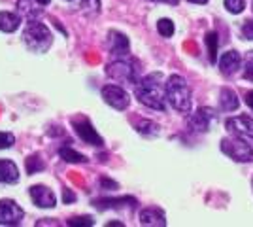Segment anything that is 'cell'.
I'll use <instances>...</instances> for the list:
<instances>
[{"label":"cell","mask_w":253,"mask_h":227,"mask_svg":"<svg viewBox=\"0 0 253 227\" xmlns=\"http://www.w3.org/2000/svg\"><path fill=\"white\" fill-rule=\"evenodd\" d=\"M204 42H206V45H208V55H210V61H211V63H215V61H217V34L208 33V34H206V38H204Z\"/></svg>","instance_id":"21"},{"label":"cell","mask_w":253,"mask_h":227,"mask_svg":"<svg viewBox=\"0 0 253 227\" xmlns=\"http://www.w3.org/2000/svg\"><path fill=\"white\" fill-rule=\"evenodd\" d=\"M140 226L148 227H165L167 226V218L165 212L159 208H144L140 212Z\"/></svg>","instance_id":"13"},{"label":"cell","mask_w":253,"mask_h":227,"mask_svg":"<svg viewBox=\"0 0 253 227\" xmlns=\"http://www.w3.org/2000/svg\"><path fill=\"white\" fill-rule=\"evenodd\" d=\"M244 78L246 80H253V51L248 57V63H246V70H244Z\"/></svg>","instance_id":"29"},{"label":"cell","mask_w":253,"mask_h":227,"mask_svg":"<svg viewBox=\"0 0 253 227\" xmlns=\"http://www.w3.org/2000/svg\"><path fill=\"white\" fill-rule=\"evenodd\" d=\"M21 27V15L11 11H0V31L2 33H15Z\"/></svg>","instance_id":"18"},{"label":"cell","mask_w":253,"mask_h":227,"mask_svg":"<svg viewBox=\"0 0 253 227\" xmlns=\"http://www.w3.org/2000/svg\"><path fill=\"white\" fill-rule=\"evenodd\" d=\"M25 165H27V173L29 174H36L45 169V163L40 159V155H31V157L25 161Z\"/></svg>","instance_id":"22"},{"label":"cell","mask_w":253,"mask_h":227,"mask_svg":"<svg viewBox=\"0 0 253 227\" xmlns=\"http://www.w3.org/2000/svg\"><path fill=\"white\" fill-rule=\"evenodd\" d=\"M70 227H78V226H85V227H91L95 226V220L91 216H78V218H72V220H68L66 222Z\"/></svg>","instance_id":"26"},{"label":"cell","mask_w":253,"mask_h":227,"mask_svg":"<svg viewBox=\"0 0 253 227\" xmlns=\"http://www.w3.org/2000/svg\"><path fill=\"white\" fill-rule=\"evenodd\" d=\"M23 42L32 53H45L53 44L51 31L40 21H31L23 31Z\"/></svg>","instance_id":"3"},{"label":"cell","mask_w":253,"mask_h":227,"mask_svg":"<svg viewBox=\"0 0 253 227\" xmlns=\"http://www.w3.org/2000/svg\"><path fill=\"white\" fill-rule=\"evenodd\" d=\"M240 63H242L240 53L231 49V51H227V53L221 55V59H219V70H221L225 76H231L240 68Z\"/></svg>","instance_id":"14"},{"label":"cell","mask_w":253,"mask_h":227,"mask_svg":"<svg viewBox=\"0 0 253 227\" xmlns=\"http://www.w3.org/2000/svg\"><path fill=\"white\" fill-rule=\"evenodd\" d=\"M106 226H108V227H112V226H116V227H123V224H121V222H108Z\"/></svg>","instance_id":"34"},{"label":"cell","mask_w":253,"mask_h":227,"mask_svg":"<svg viewBox=\"0 0 253 227\" xmlns=\"http://www.w3.org/2000/svg\"><path fill=\"white\" fill-rule=\"evenodd\" d=\"M165 2H172V4H176V2H178V0H165Z\"/></svg>","instance_id":"37"},{"label":"cell","mask_w":253,"mask_h":227,"mask_svg":"<svg viewBox=\"0 0 253 227\" xmlns=\"http://www.w3.org/2000/svg\"><path fill=\"white\" fill-rule=\"evenodd\" d=\"M225 8L231 13H240L246 8V0H225Z\"/></svg>","instance_id":"27"},{"label":"cell","mask_w":253,"mask_h":227,"mask_svg":"<svg viewBox=\"0 0 253 227\" xmlns=\"http://www.w3.org/2000/svg\"><path fill=\"white\" fill-rule=\"evenodd\" d=\"M108 49L116 57L128 55V38L117 31H110L108 33Z\"/></svg>","instance_id":"12"},{"label":"cell","mask_w":253,"mask_h":227,"mask_svg":"<svg viewBox=\"0 0 253 227\" xmlns=\"http://www.w3.org/2000/svg\"><path fill=\"white\" fill-rule=\"evenodd\" d=\"M157 31L161 36H165V38H170L172 34H174V23L170 21V19H159L157 21Z\"/></svg>","instance_id":"24"},{"label":"cell","mask_w":253,"mask_h":227,"mask_svg":"<svg viewBox=\"0 0 253 227\" xmlns=\"http://www.w3.org/2000/svg\"><path fill=\"white\" fill-rule=\"evenodd\" d=\"M59 155H61V159H64L66 163H87V157H85L84 153L76 151L74 148H70V146H63V148L59 150Z\"/></svg>","instance_id":"20"},{"label":"cell","mask_w":253,"mask_h":227,"mask_svg":"<svg viewBox=\"0 0 253 227\" xmlns=\"http://www.w3.org/2000/svg\"><path fill=\"white\" fill-rule=\"evenodd\" d=\"M246 104L253 110V91H248V93H246Z\"/></svg>","instance_id":"33"},{"label":"cell","mask_w":253,"mask_h":227,"mask_svg":"<svg viewBox=\"0 0 253 227\" xmlns=\"http://www.w3.org/2000/svg\"><path fill=\"white\" fill-rule=\"evenodd\" d=\"M187 2H191V4H206L208 0H187Z\"/></svg>","instance_id":"35"},{"label":"cell","mask_w":253,"mask_h":227,"mask_svg":"<svg viewBox=\"0 0 253 227\" xmlns=\"http://www.w3.org/2000/svg\"><path fill=\"white\" fill-rule=\"evenodd\" d=\"M63 201L66 203V205H70V203H74L76 201V195L72 189H64L63 191Z\"/></svg>","instance_id":"31"},{"label":"cell","mask_w":253,"mask_h":227,"mask_svg":"<svg viewBox=\"0 0 253 227\" xmlns=\"http://www.w3.org/2000/svg\"><path fill=\"white\" fill-rule=\"evenodd\" d=\"M15 144V136L11 133H0V150L11 148Z\"/></svg>","instance_id":"28"},{"label":"cell","mask_w":253,"mask_h":227,"mask_svg":"<svg viewBox=\"0 0 253 227\" xmlns=\"http://www.w3.org/2000/svg\"><path fill=\"white\" fill-rule=\"evenodd\" d=\"M29 193H31L32 203L36 206H40V208H53V206L57 205L55 193L49 187H45V185H32L31 189H29Z\"/></svg>","instance_id":"9"},{"label":"cell","mask_w":253,"mask_h":227,"mask_svg":"<svg viewBox=\"0 0 253 227\" xmlns=\"http://www.w3.org/2000/svg\"><path fill=\"white\" fill-rule=\"evenodd\" d=\"M238 97H236V93L232 91V89H221V93H219V106H221V110H225V112H232V110L238 108Z\"/></svg>","instance_id":"19"},{"label":"cell","mask_w":253,"mask_h":227,"mask_svg":"<svg viewBox=\"0 0 253 227\" xmlns=\"http://www.w3.org/2000/svg\"><path fill=\"white\" fill-rule=\"evenodd\" d=\"M38 6H42L38 0H17V10L29 21H36V17L42 15V8Z\"/></svg>","instance_id":"17"},{"label":"cell","mask_w":253,"mask_h":227,"mask_svg":"<svg viewBox=\"0 0 253 227\" xmlns=\"http://www.w3.org/2000/svg\"><path fill=\"white\" fill-rule=\"evenodd\" d=\"M219 148L225 155H229L232 161L238 163H253V148L244 142L242 138H223L219 142Z\"/></svg>","instance_id":"5"},{"label":"cell","mask_w":253,"mask_h":227,"mask_svg":"<svg viewBox=\"0 0 253 227\" xmlns=\"http://www.w3.org/2000/svg\"><path fill=\"white\" fill-rule=\"evenodd\" d=\"M242 36L246 40H253V21H246L242 25Z\"/></svg>","instance_id":"30"},{"label":"cell","mask_w":253,"mask_h":227,"mask_svg":"<svg viewBox=\"0 0 253 227\" xmlns=\"http://www.w3.org/2000/svg\"><path fill=\"white\" fill-rule=\"evenodd\" d=\"M38 2H40V4H42V6H47V4H49V2H51V0H38Z\"/></svg>","instance_id":"36"},{"label":"cell","mask_w":253,"mask_h":227,"mask_svg":"<svg viewBox=\"0 0 253 227\" xmlns=\"http://www.w3.org/2000/svg\"><path fill=\"white\" fill-rule=\"evenodd\" d=\"M80 10L89 13V15H95V13L100 11V0H82Z\"/></svg>","instance_id":"25"},{"label":"cell","mask_w":253,"mask_h":227,"mask_svg":"<svg viewBox=\"0 0 253 227\" xmlns=\"http://www.w3.org/2000/svg\"><path fill=\"white\" fill-rule=\"evenodd\" d=\"M19 180V169L10 159H0V184H15Z\"/></svg>","instance_id":"16"},{"label":"cell","mask_w":253,"mask_h":227,"mask_svg":"<svg viewBox=\"0 0 253 227\" xmlns=\"http://www.w3.org/2000/svg\"><path fill=\"white\" fill-rule=\"evenodd\" d=\"M100 184L104 185V187H114V189L117 187L116 182H112V180H108V178H102V180H100Z\"/></svg>","instance_id":"32"},{"label":"cell","mask_w":253,"mask_h":227,"mask_svg":"<svg viewBox=\"0 0 253 227\" xmlns=\"http://www.w3.org/2000/svg\"><path fill=\"white\" fill-rule=\"evenodd\" d=\"M225 127L231 131V133L253 138V119L248 118V116H236V118L227 119L225 121Z\"/></svg>","instance_id":"11"},{"label":"cell","mask_w":253,"mask_h":227,"mask_svg":"<svg viewBox=\"0 0 253 227\" xmlns=\"http://www.w3.org/2000/svg\"><path fill=\"white\" fill-rule=\"evenodd\" d=\"M136 199L134 197H119V199H95L93 206L98 210H108V208H121V206H136Z\"/></svg>","instance_id":"15"},{"label":"cell","mask_w":253,"mask_h":227,"mask_svg":"<svg viewBox=\"0 0 253 227\" xmlns=\"http://www.w3.org/2000/svg\"><path fill=\"white\" fill-rule=\"evenodd\" d=\"M23 208L11 199L0 201V226H17L23 222Z\"/></svg>","instance_id":"7"},{"label":"cell","mask_w":253,"mask_h":227,"mask_svg":"<svg viewBox=\"0 0 253 227\" xmlns=\"http://www.w3.org/2000/svg\"><path fill=\"white\" fill-rule=\"evenodd\" d=\"M102 98L106 104H110L116 110H126L130 104V97L125 89L119 86H112V84L102 87Z\"/></svg>","instance_id":"6"},{"label":"cell","mask_w":253,"mask_h":227,"mask_svg":"<svg viewBox=\"0 0 253 227\" xmlns=\"http://www.w3.org/2000/svg\"><path fill=\"white\" fill-rule=\"evenodd\" d=\"M136 98L151 110L165 112L167 108V87H163V76L159 72L148 74L136 84Z\"/></svg>","instance_id":"1"},{"label":"cell","mask_w":253,"mask_h":227,"mask_svg":"<svg viewBox=\"0 0 253 227\" xmlns=\"http://www.w3.org/2000/svg\"><path fill=\"white\" fill-rule=\"evenodd\" d=\"M213 118H215L213 110H210V108H199L189 118V127L193 131L204 133V131L210 129V125H211V121H213Z\"/></svg>","instance_id":"10"},{"label":"cell","mask_w":253,"mask_h":227,"mask_svg":"<svg viewBox=\"0 0 253 227\" xmlns=\"http://www.w3.org/2000/svg\"><path fill=\"white\" fill-rule=\"evenodd\" d=\"M106 74L108 78L123 82V84H138L140 82V66L134 59H130L128 55H121L116 61L106 65Z\"/></svg>","instance_id":"4"},{"label":"cell","mask_w":253,"mask_h":227,"mask_svg":"<svg viewBox=\"0 0 253 227\" xmlns=\"http://www.w3.org/2000/svg\"><path fill=\"white\" fill-rule=\"evenodd\" d=\"M72 125H74V129H76V135H78L85 144H89V146H104V138L96 133V129L91 125V121L87 118L74 119Z\"/></svg>","instance_id":"8"},{"label":"cell","mask_w":253,"mask_h":227,"mask_svg":"<svg viewBox=\"0 0 253 227\" xmlns=\"http://www.w3.org/2000/svg\"><path fill=\"white\" fill-rule=\"evenodd\" d=\"M167 100L170 102V106L174 110H178L181 114H187L191 112V104H193V98H191V89L187 86V82L181 78L179 74H172L167 80Z\"/></svg>","instance_id":"2"},{"label":"cell","mask_w":253,"mask_h":227,"mask_svg":"<svg viewBox=\"0 0 253 227\" xmlns=\"http://www.w3.org/2000/svg\"><path fill=\"white\" fill-rule=\"evenodd\" d=\"M136 131L140 135H146V136H155V135H159V125H155L153 121H142L136 125Z\"/></svg>","instance_id":"23"}]
</instances>
